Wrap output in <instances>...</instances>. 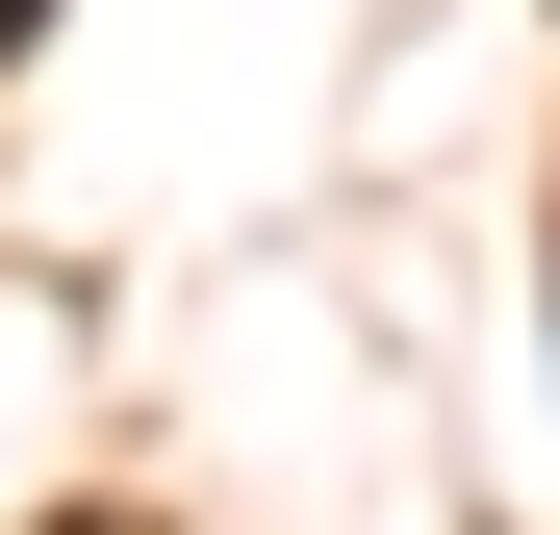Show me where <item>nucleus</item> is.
<instances>
[{
	"label": "nucleus",
	"mask_w": 560,
	"mask_h": 535,
	"mask_svg": "<svg viewBox=\"0 0 560 535\" xmlns=\"http://www.w3.org/2000/svg\"><path fill=\"white\" fill-rule=\"evenodd\" d=\"M26 26H51V0H0V51H26Z\"/></svg>",
	"instance_id": "1"
}]
</instances>
